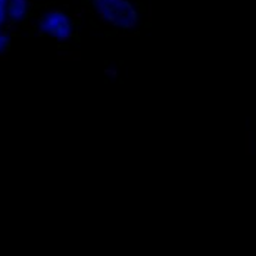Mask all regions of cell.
<instances>
[{
	"mask_svg": "<svg viewBox=\"0 0 256 256\" xmlns=\"http://www.w3.org/2000/svg\"><path fill=\"white\" fill-rule=\"evenodd\" d=\"M9 42H10L9 36H8L6 32H0V54L6 50V49H8V46H9Z\"/></svg>",
	"mask_w": 256,
	"mask_h": 256,
	"instance_id": "5",
	"label": "cell"
},
{
	"mask_svg": "<svg viewBox=\"0 0 256 256\" xmlns=\"http://www.w3.org/2000/svg\"><path fill=\"white\" fill-rule=\"evenodd\" d=\"M99 18L118 30H134L140 22L137 6L131 0H93Z\"/></svg>",
	"mask_w": 256,
	"mask_h": 256,
	"instance_id": "1",
	"label": "cell"
},
{
	"mask_svg": "<svg viewBox=\"0 0 256 256\" xmlns=\"http://www.w3.org/2000/svg\"><path fill=\"white\" fill-rule=\"evenodd\" d=\"M38 30L56 42H66L72 37L74 24L68 14L62 10H50L42 16Z\"/></svg>",
	"mask_w": 256,
	"mask_h": 256,
	"instance_id": "2",
	"label": "cell"
},
{
	"mask_svg": "<svg viewBox=\"0 0 256 256\" xmlns=\"http://www.w3.org/2000/svg\"><path fill=\"white\" fill-rule=\"evenodd\" d=\"M8 21V0H0V26Z\"/></svg>",
	"mask_w": 256,
	"mask_h": 256,
	"instance_id": "4",
	"label": "cell"
},
{
	"mask_svg": "<svg viewBox=\"0 0 256 256\" xmlns=\"http://www.w3.org/2000/svg\"><path fill=\"white\" fill-rule=\"evenodd\" d=\"M28 14V0H8V20L21 22Z\"/></svg>",
	"mask_w": 256,
	"mask_h": 256,
	"instance_id": "3",
	"label": "cell"
}]
</instances>
